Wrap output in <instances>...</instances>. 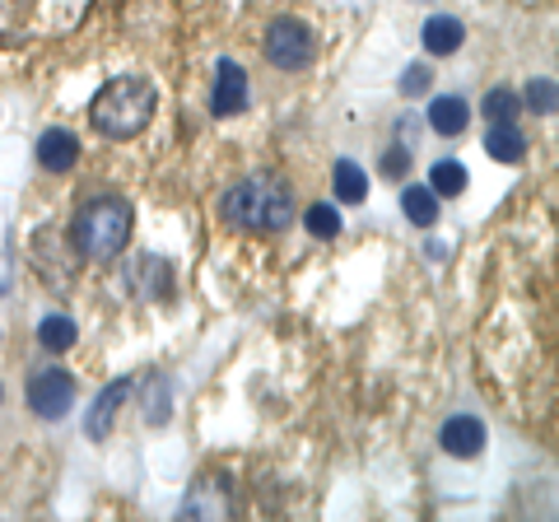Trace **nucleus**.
I'll return each instance as SVG.
<instances>
[{"mask_svg": "<svg viewBox=\"0 0 559 522\" xmlns=\"http://www.w3.org/2000/svg\"><path fill=\"white\" fill-rule=\"evenodd\" d=\"M219 211L229 224H238V229L280 234L294 220V197H289L285 182L271 178V173H252V178H242V182H234L229 191H224Z\"/></svg>", "mask_w": 559, "mask_h": 522, "instance_id": "obj_1", "label": "nucleus"}, {"mask_svg": "<svg viewBox=\"0 0 559 522\" xmlns=\"http://www.w3.org/2000/svg\"><path fill=\"white\" fill-rule=\"evenodd\" d=\"M154 108H159V94H154V84L150 80H140V75H117L108 80L103 90L94 94V131L103 135H112V141H131V135H140L150 127V117Z\"/></svg>", "mask_w": 559, "mask_h": 522, "instance_id": "obj_2", "label": "nucleus"}, {"mask_svg": "<svg viewBox=\"0 0 559 522\" xmlns=\"http://www.w3.org/2000/svg\"><path fill=\"white\" fill-rule=\"evenodd\" d=\"M70 242L90 261H112L131 242V205L121 197H94L80 205L75 224H70Z\"/></svg>", "mask_w": 559, "mask_h": 522, "instance_id": "obj_3", "label": "nucleus"}, {"mask_svg": "<svg viewBox=\"0 0 559 522\" xmlns=\"http://www.w3.org/2000/svg\"><path fill=\"white\" fill-rule=\"evenodd\" d=\"M312 57H318V38L312 28L299 20H275L266 28V61L280 71H308Z\"/></svg>", "mask_w": 559, "mask_h": 522, "instance_id": "obj_4", "label": "nucleus"}, {"mask_svg": "<svg viewBox=\"0 0 559 522\" xmlns=\"http://www.w3.org/2000/svg\"><path fill=\"white\" fill-rule=\"evenodd\" d=\"M28 406L38 420H66L70 406H75V378L66 369H43L28 382Z\"/></svg>", "mask_w": 559, "mask_h": 522, "instance_id": "obj_5", "label": "nucleus"}, {"mask_svg": "<svg viewBox=\"0 0 559 522\" xmlns=\"http://www.w3.org/2000/svg\"><path fill=\"white\" fill-rule=\"evenodd\" d=\"M178 518H187V522L234 518V490H229V481H224V476H197V481H191V490L182 495Z\"/></svg>", "mask_w": 559, "mask_h": 522, "instance_id": "obj_6", "label": "nucleus"}, {"mask_svg": "<svg viewBox=\"0 0 559 522\" xmlns=\"http://www.w3.org/2000/svg\"><path fill=\"white\" fill-rule=\"evenodd\" d=\"M248 108V71L238 61L224 57L215 66V90H210V112L215 117H238Z\"/></svg>", "mask_w": 559, "mask_h": 522, "instance_id": "obj_7", "label": "nucleus"}, {"mask_svg": "<svg viewBox=\"0 0 559 522\" xmlns=\"http://www.w3.org/2000/svg\"><path fill=\"white\" fill-rule=\"evenodd\" d=\"M127 289H135L140 299H168L173 294V271L164 257L154 252H140L131 266H127Z\"/></svg>", "mask_w": 559, "mask_h": 522, "instance_id": "obj_8", "label": "nucleus"}, {"mask_svg": "<svg viewBox=\"0 0 559 522\" xmlns=\"http://www.w3.org/2000/svg\"><path fill=\"white\" fill-rule=\"evenodd\" d=\"M135 392V382L131 378H112L108 388L98 392V402H94V411H90V420H84V434H90L94 443H103L112 434V425H117V411H121V402Z\"/></svg>", "mask_w": 559, "mask_h": 522, "instance_id": "obj_9", "label": "nucleus"}, {"mask_svg": "<svg viewBox=\"0 0 559 522\" xmlns=\"http://www.w3.org/2000/svg\"><path fill=\"white\" fill-rule=\"evenodd\" d=\"M439 443H443L448 458H457V462L480 458L485 452V425L476 420V415H452V420L439 429Z\"/></svg>", "mask_w": 559, "mask_h": 522, "instance_id": "obj_10", "label": "nucleus"}, {"mask_svg": "<svg viewBox=\"0 0 559 522\" xmlns=\"http://www.w3.org/2000/svg\"><path fill=\"white\" fill-rule=\"evenodd\" d=\"M419 38H425L429 57H452V51L466 43V28H462V20H452V14H433V20H425V28H419Z\"/></svg>", "mask_w": 559, "mask_h": 522, "instance_id": "obj_11", "label": "nucleus"}, {"mask_svg": "<svg viewBox=\"0 0 559 522\" xmlns=\"http://www.w3.org/2000/svg\"><path fill=\"white\" fill-rule=\"evenodd\" d=\"M38 164L47 173H70L80 164V141L70 131H47L38 141Z\"/></svg>", "mask_w": 559, "mask_h": 522, "instance_id": "obj_12", "label": "nucleus"}, {"mask_svg": "<svg viewBox=\"0 0 559 522\" xmlns=\"http://www.w3.org/2000/svg\"><path fill=\"white\" fill-rule=\"evenodd\" d=\"M485 150L495 164H522L527 159V141H522V131L513 127V121H495L485 135Z\"/></svg>", "mask_w": 559, "mask_h": 522, "instance_id": "obj_13", "label": "nucleus"}, {"mask_svg": "<svg viewBox=\"0 0 559 522\" xmlns=\"http://www.w3.org/2000/svg\"><path fill=\"white\" fill-rule=\"evenodd\" d=\"M466 121H471L466 98H457V94H439V98L429 103V127L439 131V135H462V131H466Z\"/></svg>", "mask_w": 559, "mask_h": 522, "instance_id": "obj_14", "label": "nucleus"}, {"mask_svg": "<svg viewBox=\"0 0 559 522\" xmlns=\"http://www.w3.org/2000/svg\"><path fill=\"white\" fill-rule=\"evenodd\" d=\"M401 211H406L415 229H433V224H439V197H433L429 187H406L401 191Z\"/></svg>", "mask_w": 559, "mask_h": 522, "instance_id": "obj_15", "label": "nucleus"}, {"mask_svg": "<svg viewBox=\"0 0 559 522\" xmlns=\"http://www.w3.org/2000/svg\"><path fill=\"white\" fill-rule=\"evenodd\" d=\"M140 415H145V425H154V429L168 425V415H173V382L164 373L145 378V411H140Z\"/></svg>", "mask_w": 559, "mask_h": 522, "instance_id": "obj_16", "label": "nucleus"}, {"mask_svg": "<svg viewBox=\"0 0 559 522\" xmlns=\"http://www.w3.org/2000/svg\"><path fill=\"white\" fill-rule=\"evenodd\" d=\"M331 182H336V197L345 205H364V197H369V178H364V168L349 164V159H341L331 168Z\"/></svg>", "mask_w": 559, "mask_h": 522, "instance_id": "obj_17", "label": "nucleus"}, {"mask_svg": "<svg viewBox=\"0 0 559 522\" xmlns=\"http://www.w3.org/2000/svg\"><path fill=\"white\" fill-rule=\"evenodd\" d=\"M75 322L66 318V312H51V318H43L38 322V341H43V351H51V355H66L70 345H75Z\"/></svg>", "mask_w": 559, "mask_h": 522, "instance_id": "obj_18", "label": "nucleus"}, {"mask_svg": "<svg viewBox=\"0 0 559 522\" xmlns=\"http://www.w3.org/2000/svg\"><path fill=\"white\" fill-rule=\"evenodd\" d=\"M466 168L457 164V159H443V164H433V173H429V191L433 197H462L466 191Z\"/></svg>", "mask_w": 559, "mask_h": 522, "instance_id": "obj_19", "label": "nucleus"}, {"mask_svg": "<svg viewBox=\"0 0 559 522\" xmlns=\"http://www.w3.org/2000/svg\"><path fill=\"white\" fill-rule=\"evenodd\" d=\"M304 224H308L312 238H336L341 234V211L336 205H312V211L304 215Z\"/></svg>", "mask_w": 559, "mask_h": 522, "instance_id": "obj_20", "label": "nucleus"}, {"mask_svg": "<svg viewBox=\"0 0 559 522\" xmlns=\"http://www.w3.org/2000/svg\"><path fill=\"white\" fill-rule=\"evenodd\" d=\"M518 108H522V103H518L513 90H489V94H485V117H489V121H513Z\"/></svg>", "mask_w": 559, "mask_h": 522, "instance_id": "obj_21", "label": "nucleus"}, {"mask_svg": "<svg viewBox=\"0 0 559 522\" xmlns=\"http://www.w3.org/2000/svg\"><path fill=\"white\" fill-rule=\"evenodd\" d=\"M555 98H559V94H555V80H532V84H527V108H532V112H546V117H550V112H555Z\"/></svg>", "mask_w": 559, "mask_h": 522, "instance_id": "obj_22", "label": "nucleus"}, {"mask_svg": "<svg viewBox=\"0 0 559 522\" xmlns=\"http://www.w3.org/2000/svg\"><path fill=\"white\" fill-rule=\"evenodd\" d=\"M401 94H406V98L429 94V71H425V66H406V75H401Z\"/></svg>", "mask_w": 559, "mask_h": 522, "instance_id": "obj_23", "label": "nucleus"}, {"mask_svg": "<svg viewBox=\"0 0 559 522\" xmlns=\"http://www.w3.org/2000/svg\"><path fill=\"white\" fill-rule=\"evenodd\" d=\"M406 168H411V154L406 150H388V154H382V173H388V178H401Z\"/></svg>", "mask_w": 559, "mask_h": 522, "instance_id": "obj_24", "label": "nucleus"}, {"mask_svg": "<svg viewBox=\"0 0 559 522\" xmlns=\"http://www.w3.org/2000/svg\"><path fill=\"white\" fill-rule=\"evenodd\" d=\"M0 402H5V388H0Z\"/></svg>", "mask_w": 559, "mask_h": 522, "instance_id": "obj_25", "label": "nucleus"}]
</instances>
